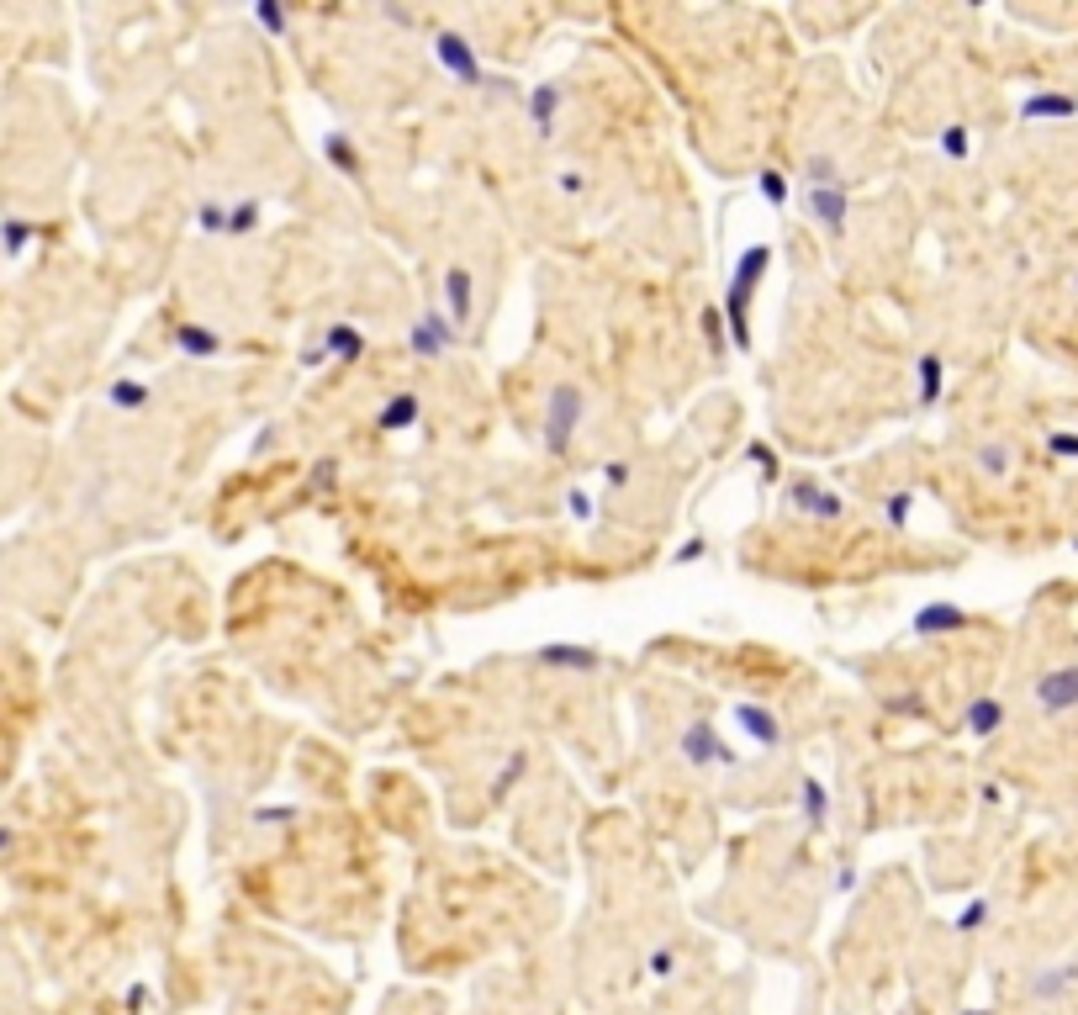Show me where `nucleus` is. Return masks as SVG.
Returning <instances> with one entry per match:
<instances>
[{
  "instance_id": "obj_12",
  "label": "nucleus",
  "mask_w": 1078,
  "mask_h": 1015,
  "mask_svg": "<svg viewBox=\"0 0 1078 1015\" xmlns=\"http://www.w3.org/2000/svg\"><path fill=\"white\" fill-rule=\"evenodd\" d=\"M418 418H423V402H418V392H397V397H386V402H381V413H376V429H381V434H402V429H413Z\"/></svg>"
},
{
  "instance_id": "obj_14",
  "label": "nucleus",
  "mask_w": 1078,
  "mask_h": 1015,
  "mask_svg": "<svg viewBox=\"0 0 1078 1015\" xmlns=\"http://www.w3.org/2000/svg\"><path fill=\"white\" fill-rule=\"evenodd\" d=\"M767 265H772V249L767 244H751L746 254L735 260V275H730V291H740V297H751L756 291V281L767 275Z\"/></svg>"
},
{
  "instance_id": "obj_31",
  "label": "nucleus",
  "mask_w": 1078,
  "mask_h": 1015,
  "mask_svg": "<svg viewBox=\"0 0 1078 1015\" xmlns=\"http://www.w3.org/2000/svg\"><path fill=\"white\" fill-rule=\"evenodd\" d=\"M909 508H915V492H894V497L883 503V519L894 524V529H904V524H909Z\"/></svg>"
},
{
  "instance_id": "obj_1",
  "label": "nucleus",
  "mask_w": 1078,
  "mask_h": 1015,
  "mask_svg": "<svg viewBox=\"0 0 1078 1015\" xmlns=\"http://www.w3.org/2000/svg\"><path fill=\"white\" fill-rule=\"evenodd\" d=\"M582 413H587L582 386L555 381L550 397H545V423H539V434H545V450H550V455H566V450H571L576 429H582Z\"/></svg>"
},
{
  "instance_id": "obj_30",
  "label": "nucleus",
  "mask_w": 1078,
  "mask_h": 1015,
  "mask_svg": "<svg viewBox=\"0 0 1078 1015\" xmlns=\"http://www.w3.org/2000/svg\"><path fill=\"white\" fill-rule=\"evenodd\" d=\"M703 334H709V349H714V355H724V349H730V334H724V312H719V307L703 312Z\"/></svg>"
},
{
  "instance_id": "obj_36",
  "label": "nucleus",
  "mask_w": 1078,
  "mask_h": 1015,
  "mask_svg": "<svg viewBox=\"0 0 1078 1015\" xmlns=\"http://www.w3.org/2000/svg\"><path fill=\"white\" fill-rule=\"evenodd\" d=\"M518 778H524V756H513V762H508V772H503V778L492 783V793H497V799H503V793H508V788H513Z\"/></svg>"
},
{
  "instance_id": "obj_43",
  "label": "nucleus",
  "mask_w": 1078,
  "mask_h": 1015,
  "mask_svg": "<svg viewBox=\"0 0 1078 1015\" xmlns=\"http://www.w3.org/2000/svg\"><path fill=\"white\" fill-rule=\"evenodd\" d=\"M6 244H11V249H22V244H27V228H22V223H11V228H6Z\"/></svg>"
},
{
  "instance_id": "obj_13",
  "label": "nucleus",
  "mask_w": 1078,
  "mask_h": 1015,
  "mask_svg": "<svg viewBox=\"0 0 1078 1015\" xmlns=\"http://www.w3.org/2000/svg\"><path fill=\"white\" fill-rule=\"evenodd\" d=\"M735 719H740V730H746L756 746H777V741H783V719H777L767 704H740Z\"/></svg>"
},
{
  "instance_id": "obj_21",
  "label": "nucleus",
  "mask_w": 1078,
  "mask_h": 1015,
  "mask_svg": "<svg viewBox=\"0 0 1078 1015\" xmlns=\"http://www.w3.org/2000/svg\"><path fill=\"white\" fill-rule=\"evenodd\" d=\"M1010 466H1015V450L999 445V439H989V445L978 450V471L994 476V482H999V476H1010Z\"/></svg>"
},
{
  "instance_id": "obj_29",
  "label": "nucleus",
  "mask_w": 1078,
  "mask_h": 1015,
  "mask_svg": "<svg viewBox=\"0 0 1078 1015\" xmlns=\"http://www.w3.org/2000/svg\"><path fill=\"white\" fill-rule=\"evenodd\" d=\"M196 228L201 233H228V207H222V201H201V207H196Z\"/></svg>"
},
{
  "instance_id": "obj_45",
  "label": "nucleus",
  "mask_w": 1078,
  "mask_h": 1015,
  "mask_svg": "<svg viewBox=\"0 0 1078 1015\" xmlns=\"http://www.w3.org/2000/svg\"><path fill=\"white\" fill-rule=\"evenodd\" d=\"M1073 291H1078V270H1073Z\"/></svg>"
},
{
  "instance_id": "obj_6",
  "label": "nucleus",
  "mask_w": 1078,
  "mask_h": 1015,
  "mask_svg": "<svg viewBox=\"0 0 1078 1015\" xmlns=\"http://www.w3.org/2000/svg\"><path fill=\"white\" fill-rule=\"evenodd\" d=\"M1036 704H1042L1047 714L1078 709V667H1057V672L1036 677Z\"/></svg>"
},
{
  "instance_id": "obj_24",
  "label": "nucleus",
  "mask_w": 1078,
  "mask_h": 1015,
  "mask_svg": "<svg viewBox=\"0 0 1078 1015\" xmlns=\"http://www.w3.org/2000/svg\"><path fill=\"white\" fill-rule=\"evenodd\" d=\"M936 143H941V154H946V159H968L973 133H968L962 122H952V127H941V133H936Z\"/></svg>"
},
{
  "instance_id": "obj_19",
  "label": "nucleus",
  "mask_w": 1078,
  "mask_h": 1015,
  "mask_svg": "<svg viewBox=\"0 0 1078 1015\" xmlns=\"http://www.w3.org/2000/svg\"><path fill=\"white\" fill-rule=\"evenodd\" d=\"M962 719H968V730L978 735V741H989V735L1005 725V704H999V698H973Z\"/></svg>"
},
{
  "instance_id": "obj_7",
  "label": "nucleus",
  "mask_w": 1078,
  "mask_h": 1015,
  "mask_svg": "<svg viewBox=\"0 0 1078 1015\" xmlns=\"http://www.w3.org/2000/svg\"><path fill=\"white\" fill-rule=\"evenodd\" d=\"M909 630L925 635V640H936V635H962V630H968V608H957V603H925L920 614L909 619Z\"/></svg>"
},
{
  "instance_id": "obj_25",
  "label": "nucleus",
  "mask_w": 1078,
  "mask_h": 1015,
  "mask_svg": "<svg viewBox=\"0 0 1078 1015\" xmlns=\"http://www.w3.org/2000/svg\"><path fill=\"white\" fill-rule=\"evenodd\" d=\"M143 402H148V381H117L111 386V408L133 413V408H143Z\"/></svg>"
},
{
  "instance_id": "obj_11",
  "label": "nucleus",
  "mask_w": 1078,
  "mask_h": 1015,
  "mask_svg": "<svg viewBox=\"0 0 1078 1015\" xmlns=\"http://www.w3.org/2000/svg\"><path fill=\"white\" fill-rule=\"evenodd\" d=\"M1078 117V96L1063 90H1036V96L1020 101V122H1073Z\"/></svg>"
},
{
  "instance_id": "obj_33",
  "label": "nucleus",
  "mask_w": 1078,
  "mask_h": 1015,
  "mask_svg": "<svg viewBox=\"0 0 1078 1015\" xmlns=\"http://www.w3.org/2000/svg\"><path fill=\"white\" fill-rule=\"evenodd\" d=\"M1073 973H1078L1073 963H1068V968H1052L1047 978H1036V994H1063V989L1073 984Z\"/></svg>"
},
{
  "instance_id": "obj_22",
  "label": "nucleus",
  "mask_w": 1078,
  "mask_h": 1015,
  "mask_svg": "<svg viewBox=\"0 0 1078 1015\" xmlns=\"http://www.w3.org/2000/svg\"><path fill=\"white\" fill-rule=\"evenodd\" d=\"M804 820H809L814 830L830 820V793H825L820 778H804Z\"/></svg>"
},
{
  "instance_id": "obj_27",
  "label": "nucleus",
  "mask_w": 1078,
  "mask_h": 1015,
  "mask_svg": "<svg viewBox=\"0 0 1078 1015\" xmlns=\"http://www.w3.org/2000/svg\"><path fill=\"white\" fill-rule=\"evenodd\" d=\"M254 16H259V27H265L270 38H286V27H291V11H281L275 0H259V6H254Z\"/></svg>"
},
{
  "instance_id": "obj_16",
  "label": "nucleus",
  "mask_w": 1078,
  "mask_h": 1015,
  "mask_svg": "<svg viewBox=\"0 0 1078 1015\" xmlns=\"http://www.w3.org/2000/svg\"><path fill=\"white\" fill-rule=\"evenodd\" d=\"M323 159H328L339 175H349V180L360 175V149H355V138H349L344 127H328V133H323Z\"/></svg>"
},
{
  "instance_id": "obj_28",
  "label": "nucleus",
  "mask_w": 1078,
  "mask_h": 1015,
  "mask_svg": "<svg viewBox=\"0 0 1078 1015\" xmlns=\"http://www.w3.org/2000/svg\"><path fill=\"white\" fill-rule=\"evenodd\" d=\"M259 228V201H233L228 207V233L238 238V233H254Z\"/></svg>"
},
{
  "instance_id": "obj_3",
  "label": "nucleus",
  "mask_w": 1078,
  "mask_h": 1015,
  "mask_svg": "<svg viewBox=\"0 0 1078 1015\" xmlns=\"http://www.w3.org/2000/svg\"><path fill=\"white\" fill-rule=\"evenodd\" d=\"M682 756L693 767H735V751L719 741V730L709 725V719H687V730H682Z\"/></svg>"
},
{
  "instance_id": "obj_20",
  "label": "nucleus",
  "mask_w": 1078,
  "mask_h": 1015,
  "mask_svg": "<svg viewBox=\"0 0 1078 1015\" xmlns=\"http://www.w3.org/2000/svg\"><path fill=\"white\" fill-rule=\"evenodd\" d=\"M175 344H180V355H196V360H212L217 349H222V339L212 334V328H201V323H180L175 328Z\"/></svg>"
},
{
  "instance_id": "obj_39",
  "label": "nucleus",
  "mask_w": 1078,
  "mask_h": 1015,
  "mask_svg": "<svg viewBox=\"0 0 1078 1015\" xmlns=\"http://www.w3.org/2000/svg\"><path fill=\"white\" fill-rule=\"evenodd\" d=\"M746 460H756V466L767 471V476H777V455H772V445H751V450H746Z\"/></svg>"
},
{
  "instance_id": "obj_34",
  "label": "nucleus",
  "mask_w": 1078,
  "mask_h": 1015,
  "mask_svg": "<svg viewBox=\"0 0 1078 1015\" xmlns=\"http://www.w3.org/2000/svg\"><path fill=\"white\" fill-rule=\"evenodd\" d=\"M983 920H989V904H983V899H973L968 910L957 915V931H973V926H983Z\"/></svg>"
},
{
  "instance_id": "obj_23",
  "label": "nucleus",
  "mask_w": 1078,
  "mask_h": 1015,
  "mask_svg": "<svg viewBox=\"0 0 1078 1015\" xmlns=\"http://www.w3.org/2000/svg\"><path fill=\"white\" fill-rule=\"evenodd\" d=\"M798 175H804V186H809V191L841 186V170H835V159H825V154H814V159H809V164H804V170H798Z\"/></svg>"
},
{
  "instance_id": "obj_41",
  "label": "nucleus",
  "mask_w": 1078,
  "mask_h": 1015,
  "mask_svg": "<svg viewBox=\"0 0 1078 1015\" xmlns=\"http://www.w3.org/2000/svg\"><path fill=\"white\" fill-rule=\"evenodd\" d=\"M254 820L259 825H281V820H291V809H254Z\"/></svg>"
},
{
  "instance_id": "obj_4",
  "label": "nucleus",
  "mask_w": 1078,
  "mask_h": 1015,
  "mask_svg": "<svg viewBox=\"0 0 1078 1015\" xmlns=\"http://www.w3.org/2000/svg\"><path fill=\"white\" fill-rule=\"evenodd\" d=\"M788 508L809 513V519H820V524H835V519L846 513L841 492H830V487H820V482H809V476H798V482H788Z\"/></svg>"
},
{
  "instance_id": "obj_37",
  "label": "nucleus",
  "mask_w": 1078,
  "mask_h": 1015,
  "mask_svg": "<svg viewBox=\"0 0 1078 1015\" xmlns=\"http://www.w3.org/2000/svg\"><path fill=\"white\" fill-rule=\"evenodd\" d=\"M1047 450H1052V455H1063V460H1078V434H1052V439H1047Z\"/></svg>"
},
{
  "instance_id": "obj_40",
  "label": "nucleus",
  "mask_w": 1078,
  "mask_h": 1015,
  "mask_svg": "<svg viewBox=\"0 0 1078 1015\" xmlns=\"http://www.w3.org/2000/svg\"><path fill=\"white\" fill-rule=\"evenodd\" d=\"M312 487H333V460H318V466H312Z\"/></svg>"
},
{
  "instance_id": "obj_17",
  "label": "nucleus",
  "mask_w": 1078,
  "mask_h": 1015,
  "mask_svg": "<svg viewBox=\"0 0 1078 1015\" xmlns=\"http://www.w3.org/2000/svg\"><path fill=\"white\" fill-rule=\"evenodd\" d=\"M561 101H566L561 85H534V90H529V117H534V127H539V138L555 133V112H561Z\"/></svg>"
},
{
  "instance_id": "obj_5",
  "label": "nucleus",
  "mask_w": 1078,
  "mask_h": 1015,
  "mask_svg": "<svg viewBox=\"0 0 1078 1015\" xmlns=\"http://www.w3.org/2000/svg\"><path fill=\"white\" fill-rule=\"evenodd\" d=\"M434 53H439V64L450 69L460 85H481V80H487V75H481V59H476V48H471L466 32H439V38H434Z\"/></svg>"
},
{
  "instance_id": "obj_26",
  "label": "nucleus",
  "mask_w": 1078,
  "mask_h": 1015,
  "mask_svg": "<svg viewBox=\"0 0 1078 1015\" xmlns=\"http://www.w3.org/2000/svg\"><path fill=\"white\" fill-rule=\"evenodd\" d=\"M756 191L767 196L772 207H783V201L793 196V186H788V175H783V170H761V175H756Z\"/></svg>"
},
{
  "instance_id": "obj_8",
  "label": "nucleus",
  "mask_w": 1078,
  "mask_h": 1015,
  "mask_svg": "<svg viewBox=\"0 0 1078 1015\" xmlns=\"http://www.w3.org/2000/svg\"><path fill=\"white\" fill-rule=\"evenodd\" d=\"M534 661L550 667V672H592L598 667V651H592V645H576V640H550V645L534 651Z\"/></svg>"
},
{
  "instance_id": "obj_18",
  "label": "nucleus",
  "mask_w": 1078,
  "mask_h": 1015,
  "mask_svg": "<svg viewBox=\"0 0 1078 1015\" xmlns=\"http://www.w3.org/2000/svg\"><path fill=\"white\" fill-rule=\"evenodd\" d=\"M915 381H920V408H936V402H941V386H946V365H941L936 349H925V355H920Z\"/></svg>"
},
{
  "instance_id": "obj_2",
  "label": "nucleus",
  "mask_w": 1078,
  "mask_h": 1015,
  "mask_svg": "<svg viewBox=\"0 0 1078 1015\" xmlns=\"http://www.w3.org/2000/svg\"><path fill=\"white\" fill-rule=\"evenodd\" d=\"M455 334H460V328L444 318L439 307H423V318L407 328V349H413L418 360H439V355H450V349H455Z\"/></svg>"
},
{
  "instance_id": "obj_44",
  "label": "nucleus",
  "mask_w": 1078,
  "mask_h": 1015,
  "mask_svg": "<svg viewBox=\"0 0 1078 1015\" xmlns=\"http://www.w3.org/2000/svg\"><path fill=\"white\" fill-rule=\"evenodd\" d=\"M672 963H677L672 952H656V957H650V968H656V973H672Z\"/></svg>"
},
{
  "instance_id": "obj_42",
  "label": "nucleus",
  "mask_w": 1078,
  "mask_h": 1015,
  "mask_svg": "<svg viewBox=\"0 0 1078 1015\" xmlns=\"http://www.w3.org/2000/svg\"><path fill=\"white\" fill-rule=\"evenodd\" d=\"M703 556V540H687L682 550H677V566H687V561H698Z\"/></svg>"
},
{
  "instance_id": "obj_15",
  "label": "nucleus",
  "mask_w": 1078,
  "mask_h": 1015,
  "mask_svg": "<svg viewBox=\"0 0 1078 1015\" xmlns=\"http://www.w3.org/2000/svg\"><path fill=\"white\" fill-rule=\"evenodd\" d=\"M318 349H323V360H344V365H349V360L365 355V334H360L355 323H333Z\"/></svg>"
},
{
  "instance_id": "obj_35",
  "label": "nucleus",
  "mask_w": 1078,
  "mask_h": 1015,
  "mask_svg": "<svg viewBox=\"0 0 1078 1015\" xmlns=\"http://www.w3.org/2000/svg\"><path fill=\"white\" fill-rule=\"evenodd\" d=\"M603 482H608V487H629V482H635V471H629L624 460H608V466H603Z\"/></svg>"
},
{
  "instance_id": "obj_10",
  "label": "nucleus",
  "mask_w": 1078,
  "mask_h": 1015,
  "mask_svg": "<svg viewBox=\"0 0 1078 1015\" xmlns=\"http://www.w3.org/2000/svg\"><path fill=\"white\" fill-rule=\"evenodd\" d=\"M444 307H450V323H455V328L471 323V312H476V281H471L466 265H450V270H444Z\"/></svg>"
},
{
  "instance_id": "obj_32",
  "label": "nucleus",
  "mask_w": 1078,
  "mask_h": 1015,
  "mask_svg": "<svg viewBox=\"0 0 1078 1015\" xmlns=\"http://www.w3.org/2000/svg\"><path fill=\"white\" fill-rule=\"evenodd\" d=\"M883 709H888V714H925V698H920V693H888Z\"/></svg>"
},
{
  "instance_id": "obj_38",
  "label": "nucleus",
  "mask_w": 1078,
  "mask_h": 1015,
  "mask_svg": "<svg viewBox=\"0 0 1078 1015\" xmlns=\"http://www.w3.org/2000/svg\"><path fill=\"white\" fill-rule=\"evenodd\" d=\"M566 513L587 524V519H592V497H587V492H566Z\"/></svg>"
},
{
  "instance_id": "obj_9",
  "label": "nucleus",
  "mask_w": 1078,
  "mask_h": 1015,
  "mask_svg": "<svg viewBox=\"0 0 1078 1015\" xmlns=\"http://www.w3.org/2000/svg\"><path fill=\"white\" fill-rule=\"evenodd\" d=\"M804 207L814 212V223H820L825 233H835V238H841V233H846V212H851V201H846V186H825V191H804Z\"/></svg>"
}]
</instances>
